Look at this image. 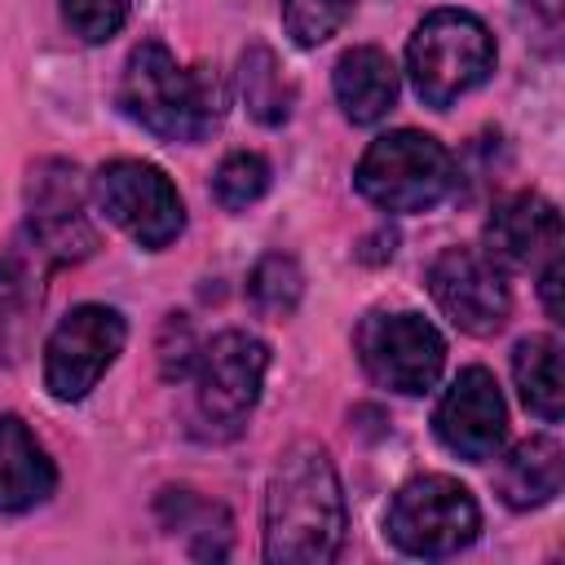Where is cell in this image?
I'll return each instance as SVG.
<instances>
[{
  "label": "cell",
  "instance_id": "cell-22",
  "mask_svg": "<svg viewBox=\"0 0 565 565\" xmlns=\"http://www.w3.org/2000/svg\"><path fill=\"white\" fill-rule=\"evenodd\" d=\"M353 9L358 0H282V26L300 49H318L349 22Z\"/></svg>",
  "mask_w": 565,
  "mask_h": 565
},
{
  "label": "cell",
  "instance_id": "cell-6",
  "mask_svg": "<svg viewBox=\"0 0 565 565\" xmlns=\"http://www.w3.org/2000/svg\"><path fill=\"white\" fill-rule=\"evenodd\" d=\"M269 371V349L252 331H221L194 353V415L212 433H238Z\"/></svg>",
  "mask_w": 565,
  "mask_h": 565
},
{
  "label": "cell",
  "instance_id": "cell-23",
  "mask_svg": "<svg viewBox=\"0 0 565 565\" xmlns=\"http://www.w3.org/2000/svg\"><path fill=\"white\" fill-rule=\"evenodd\" d=\"M62 22L84 44H102L128 22V0H62Z\"/></svg>",
  "mask_w": 565,
  "mask_h": 565
},
{
  "label": "cell",
  "instance_id": "cell-14",
  "mask_svg": "<svg viewBox=\"0 0 565 565\" xmlns=\"http://www.w3.org/2000/svg\"><path fill=\"white\" fill-rule=\"evenodd\" d=\"M57 486V468L18 415H0V512H31Z\"/></svg>",
  "mask_w": 565,
  "mask_h": 565
},
{
  "label": "cell",
  "instance_id": "cell-9",
  "mask_svg": "<svg viewBox=\"0 0 565 565\" xmlns=\"http://www.w3.org/2000/svg\"><path fill=\"white\" fill-rule=\"evenodd\" d=\"M124 318L110 305H75L44 344V388L57 402H79L97 388L124 349Z\"/></svg>",
  "mask_w": 565,
  "mask_h": 565
},
{
  "label": "cell",
  "instance_id": "cell-8",
  "mask_svg": "<svg viewBox=\"0 0 565 565\" xmlns=\"http://www.w3.org/2000/svg\"><path fill=\"white\" fill-rule=\"evenodd\" d=\"M358 362L388 393H428L446 366V340L419 313H371L358 327Z\"/></svg>",
  "mask_w": 565,
  "mask_h": 565
},
{
  "label": "cell",
  "instance_id": "cell-24",
  "mask_svg": "<svg viewBox=\"0 0 565 565\" xmlns=\"http://www.w3.org/2000/svg\"><path fill=\"white\" fill-rule=\"evenodd\" d=\"M539 291H543V309H547V318L561 322V252H556L552 260H543V282H539Z\"/></svg>",
  "mask_w": 565,
  "mask_h": 565
},
{
  "label": "cell",
  "instance_id": "cell-21",
  "mask_svg": "<svg viewBox=\"0 0 565 565\" xmlns=\"http://www.w3.org/2000/svg\"><path fill=\"white\" fill-rule=\"evenodd\" d=\"M265 190H269V163H265L260 154H252V150L225 154L221 168H216V177H212V194H216V203H221L225 212L252 207Z\"/></svg>",
  "mask_w": 565,
  "mask_h": 565
},
{
  "label": "cell",
  "instance_id": "cell-17",
  "mask_svg": "<svg viewBox=\"0 0 565 565\" xmlns=\"http://www.w3.org/2000/svg\"><path fill=\"white\" fill-rule=\"evenodd\" d=\"M44 269L49 260L40 256V247L31 238H22L13 252L0 256V344L9 349V358H18V327L40 309L44 296Z\"/></svg>",
  "mask_w": 565,
  "mask_h": 565
},
{
  "label": "cell",
  "instance_id": "cell-4",
  "mask_svg": "<svg viewBox=\"0 0 565 565\" xmlns=\"http://www.w3.org/2000/svg\"><path fill=\"white\" fill-rule=\"evenodd\" d=\"M450 181V150L419 128H393L375 137L353 168L358 194L380 212H428L446 199Z\"/></svg>",
  "mask_w": 565,
  "mask_h": 565
},
{
  "label": "cell",
  "instance_id": "cell-19",
  "mask_svg": "<svg viewBox=\"0 0 565 565\" xmlns=\"http://www.w3.org/2000/svg\"><path fill=\"white\" fill-rule=\"evenodd\" d=\"M238 88H243V106H247V115L256 124H265V128L287 124L291 102H296V88L282 75L274 49H265V44L243 49V57H238Z\"/></svg>",
  "mask_w": 565,
  "mask_h": 565
},
{
  "label": "cell",
  "instance_id": "cell-20",
  "mask_svg": "<svg viewBox=\"0 0 565 565\" xmlns=\"http://www.w3.org/2000/svg\"><path fill=\"white\" fill-rule=\"evenodd\" d=\"M300 291H305V274L282 252L260 256L252 265V274H247V300H252V309L260 318H287L300 305Z\"/></svg>",
  "mask_w": 565,
  "mask_h": 565
},
{
  "label": "cell",
  "instance_id": "cell-11",
  "mask_svg": "<svg viewBox=\"0 0 565 565\" xmlns=\"http://www.w3.org/2000/svg\"><path fill=\"white\" fill-rule=\"evenodd\" d=\"M26 238L44 252L49 265L84 260L97 247L93 225L84 221V181L66 159H44L26 181Z\"/></svg>",
  "mask_w": 565,
  "mask_h": 565
},
{
  "label": "cell",
  "instance_id": "cell-2",
  "mask_svg": "<svg viewBox=\"0 0 565 565\" xmlns=\"http://www.w3.org/2000/svg\"><path fill=\"white\" fill-rule=\"evenodd\" d=\"M225 84L212 66H181L168 44L146 40L128 53L119 75V106L163 141H203L225 115Z\"/></svg>",
  "mask_w": 565,
  "mask_h": 565
},
{
  "label": "cell",
  "instance_id": "cell-16",
  "mask_svg": "<svg viewBox=\"0 0 565 565\" xmlns=\"http://www.w3.org/2000/svg\"><path fill=\"white\" fill-rule=\"evenodd\" d=\"M561 481H565V450L556 437H525L516 441L499 472H494V486H499V499L516 512H530V508H543L561 494Z\"/></svg>",
  "mask_w": 565,
  "mask_h": 565
},
{
  "label": "cell",
  "instance_id": "cell-15",
  "mask_svg": "<svg viewBox=\"0 0 565 565\" xmlns=\"http://www.w3.org/2000/svg\"><path fill=\"white\" fill-rule=\"evenodd\" d=\"M331 88L349 124H380L397 102V66L384 49L358 44L335 62Z\"/></svg>",
  "mask_w": 565,
  "mask_h": 565
},
{
  "label": "cell",
  "instance_id": "cell-1",
  "mask_svg": "<svg viewBox=\"0 0 565 565\" xmlns=\"http://www.w3.org/2000/svg\"><path fill=\"white\" fill-rule=\"evenodd\" d=\"M344 543V490L322 446H291L265 490V561L327 565Z\"/></svg>",
  "mask_w": 565,
  "mask_h": 565
},
{
  "label": "cell",
  "instance_id": "cell-7",
  "mask_svg": "<svg viewBox=\"0 0 565 565\" xmlns=\"http://www.w3.org/2000/svg\"><path fill=\"white\" fill-rule=\"evenodd\" d=\"M93 199L132 243L159 252L185 230V203L177 185L141 159H110L93 177Z\"/></svg>",
  "mask_w": 565,
  "mask_h": 565
},
{
  "label": "cell",
  "instance_id": "cell-13",
  "mask_svg": "<svg viewBox=\"0 0 565 565\" xmlns=\"http://www.w3.org/2000/svg\"><path fill=\"white\" fill-rule=\"evenodd\" d=\"M486 252L508 269H530L561 252V212L534 190H516L494 203L486 221Z\"/></svg>",
  "mask_w": 565,
  "mask_h": 565
},
{
  "label": "cell",
  "instance_id": "cell-12",
  "mask_svg": "<svg viewBox=\"0 0 565 565\" xmlns=\"http://www.w3.org/2000/svg\"><path fill=\"white\" fill-rule=\"evenodd\" d=\"M433 428L450 455H459L468 463L494 459L508 437V406H503L494 375L486 366H463L450 380V388L441 393Z\"/></svg>",
  "mask_w": 565,
  "mask_h": 565
},
{
  "label": "cell",
  "instance_id": "cell-18",
  "mask_svg": "<svg viewBox=\"0 0 565 565\" xmlns=\"http://www.w3.org/2000/svg\"><path fill=\"white\" fill-rule=\"evenodd\" d=\"M512 380L521 402L543 419L556 424L565 415V388H561V344L556 335H525L512 349Z\"/></svg>",
  "mask_w": 565,
  "mask_h": 565
},
{
  "label": "cell",
  "instance_id": "cell-3",
  "mask_svg": "<svg viewBox=\"0 0 565 565\" xmlns=\"http://www.w3.org/2000/svg\"><path fill=\"white\" fill-rule=\"evenodd\" d=\"M494 66V40L468 9H433L406 44V75L424 106L446 110L472 93Z\"/></svg>",
  "mask_w": 565,
  "mask_h": 565
},
{
  "label": "cell",
  "instance_id": "cell-5",
  "mask_svg": "<svg viewBox=\"0 0 565 565\" xmlns=\"http://www.w3.org/2000/svg\"><path fill=\"white\" fill-rule=\"evenodd\" d=\"M477 530H481V508L472 490L446 472L406 481L384 512V534L406 556H455L477 539Z\"/></svg>",
  "mask_w": 565,
  "mask_h": 565
},
{
  "label": "cell",
  "instance_id": "cell-10",
  "mask_svg": "<svg viewBox=\"0 0 565 565\" xmlns=\"http://www.w3.org/2000/svg\"><path fill=\"white\" fill-rule=\"evenodd\" d=\"M428 291L437 309L468 335H494L512 309L503 265L486 247H446L428 265Z\"/></svg>",
  "mask_w": 565,
  "mask_h": 565
}]
</instances>
